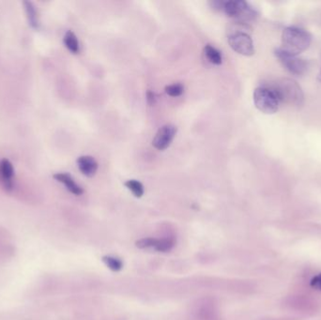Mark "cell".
Returning a JSON list of instances; mask_svg holds the SVG:
<instances>
[{
    "label": "cell",
    "instance_id": "obj_1",
    "mask_svg": "<svg viewBox=\"0 0 321 320\" xmlns=\"http://www.w3.org/2000/svg\"><path fill=\"white\" fill-rule=\"evenodd\" d=\"M312 42L310 33L297 26L286 27L282 34L281 49L289 55H297L309 48Z\"/></svg>",
    "mask_w": 321,
    "mask_h": 320
},
{
    "label": "cell",
    "instance_id": "obj_2",
    "mask_svg": "<svg viewBox=\"0 0 321 320\" xmlns=\"http://www.w3.org/2000/svg\"><path fill=\"white\" fill-rule=\"evenodd\" d=\"M276 94L280 102L299 106L303 102V92L298 83L292 79L282 78L271 88Z\"/></svg>",
    "mask_w": 321,
    "mask_h": 320
},
{
    "label": "cell",
    "instance_id": "obj_3",
    "mask_svg": "<svg viewBox=\"0 0 321 320\" xmlns=\"http://www.w3.org/2000/svg\"><path fill=\"white\" fill-rule=\"evenodd\" d=\"M254 102L258 110L268 115L276 113L280 104L274 91L268 87H259L255 89Z\"/></svg>",
    "mask_w": 321,
    "mask_h": 320
},
{
    "label": "cell",
    "instance_id": "obj_4",
    "mask_svg": "<svg viewBox=\"0 0 321 320\" xmlns=\"http://www.w3.org/2000/svg\"><path fill=\"white\" fill-rule=\"evenodd\" d=\"M222 9L228 16L237 18L240 20V22L245 24H247L248 21L254 20L256 16L255 10L244 0L225 1L223 2Z\"/></svg>",
    "mask_w": 321,
    "mask_h": 320
},
{
    "label": "cell",
    "instance_id": "obj_5",
    "mask_svg": "<svg viewBox=\"0 0 321 320\" xmlns=\"http://www.w3.org/2000/svg\"><path fill=\"white\" fill-rule=\"evenodd\" d=\"M228 44L235 52L241 55L250 56L255 53V46L251 36L243 29L229 34Z\"/></svg>",
    "mask_w": 321,
    "mask_h": 320
},
{
    "label": "cell",
    "instance_id": "obj_6",
    "mask_svg": "<svg viewBox=\"0 0 321 320\" xmlns=\"http://www.w3.org/2000/svg\"><path fill=\"white\" fill-rule=\"evenodd\" d=\"M275 55L280 60V62L283 64V66L285 67L292 74L299 76L305 74V72L307 71L308 64L304 59L299 58L296 55H289L288 53L284 52L281 48H278L275 50Z\"/></svg>",
    "mask_w": 321,
    "mask_h": 320
},
{
    "label": "cell",
    "instance_id": "obj_7",
    "mask_svg": "<svg viewBox=\"0 0 321 320\" xmlns=\"http://www.w3.org/2000/svg\"><path fill=\"white\" fill-rule=\"evenodd\" d=\"M177 133V127L172 124H166L162 126L152 140V145L158 150L166 149L175 138Z\"/></svg>",
    "mask_w": 321,
    "mask_h": 320
},
{
    "label": "cell",
    "instance_id": "obj_8",
    "mask_svg": "<svg viewBox=\"0 0 321 320\" xmlns=\"http://www.w3.org/2000/svg\"><path fill=\"white\" fill-rule=\"evenodd\" d=\"M79 170L86 177H93L98 170V163L91 156H81L77 159Z\"/></svg>",
    "mask_w": 321,
    "mask_h": 320
},
{
    "label": "cell",
    "instance_id": "obj_9",
    "mask_svg": "<svg viewBox=\"0 0 321 320\" xmlns=\"http://www.w3.org/2000/svg\"><path fill=\"white\" fill-rule=\"evenodd\" d=\"M14 176L13 166L8 159H3L0 162V178L2 184L7 191L12 189V177Z\"/></svg>",
    "mask_w": 321,
    "mask_h": 320
},
{
    "label": "cell",
    "instance_id": "obj_10",
    "mask_svg": "<svg viewBox=\"0 0 321 320\" xmlns=\"http://www.w3.org/2000/svg\"><path fill=\"white\" fill-rule=\"evenodd\" d=\"M54 178L56 181L65 185L67 190L75 196H81L84 193V190L78 185L73 177L68 173H56L54 175Z\"/></svg>",
    "mask_w": 321,
    "mask_h": 320
},
{
    "label": "cell",
    "instance_id": "obj_11",
    "mask_svg": "<svg viewBox=\"0 0 321 320\" xmlns=\"http://www.w3.org/2000/svg\"><path fill=\"white\" fill-rule=\"evenodd\" d=\"M23 4H24L25 11L26 13V17H27L28 24L30 25V26L37 30L40 29L41 23L39 19V14H38V11L36 10V7L34 6L33 3L31 1H24Z\"/></svg>",
    "mask_w": 321,
    "mask_h": 320
},
{
    "label": "cell",
    "instance_id": "obj_12",
    "mask_svg": "<svg viewBox=\"0 0 321 320\" xmlns=\"http://www.w3.org/2000/svg\"><path fill=\"white\" fill-rule=\"evenodd\" d=\"M63 43L70 52H72L73 54H78L79 42H78L76 35L73 31H71V30L67 31L64 35V38H63Z\"/></svg>",
    "mask_w": 321,
    "mask_h": 320
},
{
    "label": "cell",
    "instance_id": "obj_13",
    "mask_svg": "<svg viewBox=\"0 0 321 320\" xmlns=\"http://www.w3.org/2000/svg\"><path fill=\"white\" fill-rule=\"evenodd\" d=\"M204 53H205L206 57L212 64H215V65L222 64V58L221 52L218 49H216L215 47H213L212 45H206L204 48Z\"/></svg>",
    "mask_w": 321,
    "mask_h": 320
},
{
    "label": "cell",
    "instance_id": "obj_14",
    "mask_svg": "<svg viewBox=\"0 0 321 320\" xmlns=\"http://www.w3.org/2000/svg\"><path fill=\"white\" fill-rule=\"evenodd\" d=\"M125 186L133 193V195L135 197L140 198L143 197L144 187L140 181H138L136 179H130L125 182Z\"/></svg>",
    "mask_w": 321,
    "mask_h": 320
},
{
    "label": "cell",
    "instance_id": "obj_15",
    "mask_svg": "<svg viewBox=\"0 0 321 320\" xmlns=\"http://www.w3.org/2000/svg\"><path fill=\"white\" fill-rule=\"evenodd\" d=\"M102 261L104 262V264L107 266L111 271H121L123 268V262L122 259L115 257V256H111V255H104L102 257Z\"/></svg>",
    "mask_w": 321,
    "mask_h": 320
},
{
    "label": "cell",
    "instance_id": "obj_16",
    "mask_svg": "<svg viewBox=\"0 0 321 320\" xmlns=\"http://www.w3.org/2000/svg\"><path fill=\"white\" fill-rule=\"evenodd\" d=\"M175 244H176V241L174 238H165L162 240H158V243L156 244L154 249L158 252L166 253L172 250Z\"/></svg>",
    "mask_w": 321,
    "mask_h": 320
},
{
    "label": "cell",
    "instance_id": "obj_17",
    "mask_svg": "<svg viewBox=\"0 0 321 320\" xmlns=\"http://www.w3.org/2000/svg\"><path fill=\"white\" fill-rule=\"evenodd\" d=\"M158 243V239L154 238H145L137 241L135 243V246L139 249H148V248H155L156 244Z\"/></svg>",
    "mask_w": 321,
    "mask_h": 320
},
{
    "label": "cell",
    "instance_id": "obj_18",
    "mask_svg": "<svg viewBox=\"0 0 321 320\" xmlns=\"http://www.w3.org/2000/svg\"><path fill=\"white\" fill-rule=\"evenodd\" d=\"M184 88L181 84H173L166 87V92L167 95L171 97H178L183 93Z\"/></svg>",
    "mask_w": 321,
    "mask_h": 320
},
{
    "label": "cell",
    "instance_id": "obj_19",
    "mask_svg": "<svg viewBox=\"0 0 321 320\" xmlns=\"http://www.w3.org/2000/svg\"><path fill=\"white\" fill-rule=\"evenodd\" d=\"M310 286L314 289H317V290L321 291V273L312 278L310 282Z\"/></svg>",
    "mask_w": 321,
    "mask_h": 320
},
{
    "label": "cell",
    "instance_id": "obj_20",
    "mask_svg": "<svg viewBox=\"0 0 321 320\" xmlns=\"http://www.w3.org/2000/svg\"><path fill=\"white\" fill-rule=\"evenodd\" d=\"M147 101H148V103L149 105H153V104L155 103V94H154L152 91H150V90H148V91L147 92Z\"/></svg>",
    "mask_w": 321,
    "mask_h": 320
},
{
    "label": "cell",
    "instance_id": "obj_21",
    "mask_svg": "<svg viewBox=\"0 0 321 320\" xmlns=\"http://www.w3.org/2000/svg\"><path fill=\"white\" fill-rule=\"evenodd\" d=\"M320 80L321 81V74H320Z\"/></svg>",
    "mask_w": 321,
    "mask_h": 320
}]
</instances>
